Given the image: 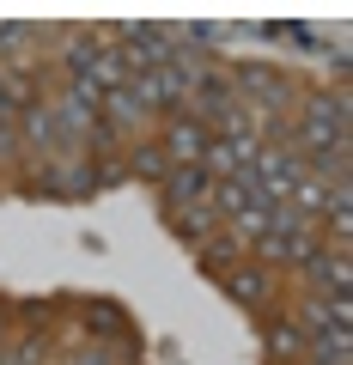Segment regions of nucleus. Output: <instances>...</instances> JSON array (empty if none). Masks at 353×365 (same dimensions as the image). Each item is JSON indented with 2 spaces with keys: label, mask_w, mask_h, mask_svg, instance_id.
Wrapping results in <instances>:
<instances>
[{
  "label": "nucleus",
  "mask_w": 353,
  "mask_h": 365,
  "mask_svg": "<svg viewBox=\"0 0 353 365\" xmlns=\"http://www.w3.org/2000/svg\"><path fill=\"white\" fill-rule=\"evenodd\" d=\"M347 140V91H335V98H311V110H305V122L292 128V146L287 153H317L323 158L329 146Z\"/></svg>",
  "instance_id": "nucleus-1"
},
{
  "label": "nucleus",
  "mask_w": 353,
  "mask_h": 365,
  "mask_svg": "<svg viewBox=\"0 0 353 365\" xmlns=\"http://www.w3.org/2000/svg\"><path fill=\"white\" fill-rule=\"evenodd\" d=\"M250 177H256V189L280 207V201L292 195V182L305 177V158L287 153V146H256V165H250Z\"/></svg>",
  "instance_id": "nucleus-2"
},
{
  "label": "nucleus",
  "mask_w": 353,
  "mask_h": 365,
  "mask_svg": "<svg viewBox=\"0 0 353 365\" xmlns=\"http://www.w3.org/2000/svg\"><path fill=\"white\" fill-rule=\"evenodd\" d=\"M237 104H244V110H256V116H262V110H280V104H287V73H275V67H262V61H237Z\"/></svg>",
  "instance_id": "nucleus-3"
},
{
  "label": "nucleus",
  "mask_w": 353,
  "mask_h": 365,
  "mask_svg": "<svg viewBox=\"0 0 353 365\" xmlns=\"http://www.w3.org/2000/svg\"><path fill=\"white\" fill-rule=\"evenodd\" d=\"M208 140H213V134L201 128L195 116H177V122L165 128V158H170V165H201V153H208Z\"/></svg>",
  "instance_id": "nucleus-4"
},
{
  "label": "nucleus",
  "mask_w": 353,
  "mask_h": 365,
  "mask_svg": "<svg viewBox=\"0 0 353 365\" xmlns=\"http://www.w3.org/2000/svg\"><path fill=\"white\" fill-rule=\"evenodd\" d=\"M208 195H213V182H208V170H201V165H170L165 170V201L177 213L195 207V201H208Z\"/></svg>",
  "instance_id": "nucleus-5"
},
{
  "label": "nucleus",
  "mask_w": 353,
  "mask_h": 365,
  "mask_svg": "<svg viewBox=\"0 0 353 365\" xmlns=\"http://www.w3.org/2000/svg\"><path fill=\"white\" fill-rule=\"evenodd\" d=\"M201 165L220 170V177H244L250 165H256V140H208V153H201Z\"/></svg>",
  "instance_id": "nucleus-6"
},
{
  "label": "nucleus",
  "mask_w": 353,
  "mask_h": 365,
  "mask_svg": "<svg viewBox=\"0 0 353 365\" xmlns=\"http://www.w3.org/2000/svg\"><path fill=\"white\" fill-rule=\"evenodd\" d=\"M305 274H311L329 299H347V256H311V262H305Z\"/></svg>",
  "instance_id": "nucleus-7"
},
{
  "label": "nucleus",
  "mask_w": 353,
  "mask_h": 365,
  "mask_svg": "<svg viewBox=\"0 0 353 365\" xmlns=\"http://www.w3.org/2000/svg\"><path fill=\"white\" fill-rule=\"evenodd\" d=\"M225 292L244 299V304H262V299H268V274H262V268H232V274H225Z\"/></svg>",
  "instance_id": "nucleus-8"
},
{
  "label": "nucleus",
  "mask_w": 353,
  "mask_h": 365,
  "mask_svg": "<svg viewBox=\"0 0 353 365\" xmlns=\"http://www.w3.org/2000/svg\"><path fill=\"white\" fill-rule=\"evenodd\" d=\"M19 116H25V134H31V140H43V146H55V140H61V128H55V110H43V104H25Z\"/></svg>",
  "instance_id": "nucleus-9"
},
{
  "label": "nucleus",
  "mask_w": 353,
  "mask_h": 365,
  "mask_svg": "<svg viewBox=\"0 0 353 365\" xmlns=\"http://www.w3.org/2000/svg\"><path fill=\"white\" fill-rule=\"evenodd\" d=\"M104 104H110V122H116V128H128L134 116H146V110H140V98H134L128 86H116V91H104Z\"/></svg>",
  "instance_id": "nucleus-10"
},
{
  "label": "nucleus",
  "mask_w": 353,
  "mask_h": 365,
  "mask_svg": "<svg viewBox=\"0 0 353 365\" xmlns=\"http://www.w3.org/2000/svg\"><path fill=\"white\" fill-rule=\"evenodd\" d=\"M268 347H275L280 359H299V353H305V335H299L292 323H275V329H268Z\"/></svg>",
  "instance_id": "nucleus-11"
},
{
  "label": "nucleus",
  "mask_w": 353,
  "mask_h": 365,
  "mask_svg": "<svg viewBox=\"0 0 353 365\" xmlns=\"http://www.w3.org/2000/svg\"><path fill=\"white\" fill-rule=\"evenodd\" d=\"M134 170H140V177H153V182H165V170H170L165 146H140V153H134Z\"/></svg>",
  "instance_id": "nucleus-12"
},
{
  "label": "nucleus",
  "mask_w": 353,
  "mask_h": 365,
  "mask_svg": "<svg viewBox=\"0 0 353 365\" xmlns=\"http://www.w3.org/2000/svg\"><path fill=\"white\" fill-rule=\"evenodd\" d=\"M208 225H213V207H201V201L189 213H177V232L183 237H208Z\"/></svg>",
  "instance_id": "nucleus-13"
},
{
  "label": "nucleus",
  "mask_w": 353,
  "mask_h": 365,
  "mask_svg": "<svg viewBox=\"0 0 353 365\" xmlns=\"http://www.w3.org/2000/svg\"><path fill=\"white\" fill-rule=\"evenodd\" d=\"M73 365H110V359H104V347H92V353H79Z\"/></svg>",
  "instance_id": "nucleus-14"
}]
</instances>
